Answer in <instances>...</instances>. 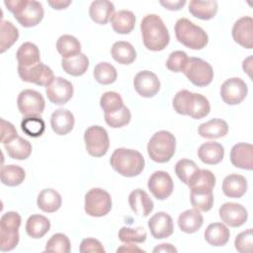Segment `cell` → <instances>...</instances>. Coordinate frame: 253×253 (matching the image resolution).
I'll use <instances>...</instances> for the list:
<instances>
[{
	"instance_id": "cell-11",
	"label": "cell",
	"mask_w": 253,
	"mask_h": 253,
	"mask_svg": "<svg viewBox=\"0 0 253 253\" xmlns=\"http://www.w3.org/2000/svg\"><path fill=\"white\" fill-rule=\"evenodd\" d=\"M18 74L20 78L25 82L45 87H47L54 79L53 71L51 68L42 62H40L29 68L18 66Z\"/></svg>"
},
{
	"instance_id": "cell-18",
	"label": "cell",
	"mask_w": 253,
	"mask_h": 253,
	"mask_svg": "<svg viewBox=\"0 0 253 253\" xmlns=\"http://www.w3.org/2000/svg\"><path fill=\"white\" fill-rule=\"evenodd\" d=\"M148 227L155 239H163L172 235L174 224L172 217L165 211H158L148 220Z\"/></svg>"
},
{
	"instance_id": "cell-56",
	"label": "cell",
	"mask_w": 253,
	"mask_h": 253,
	"mask_svg": "<svg viewBox=\"0 0 253 253\" xmlns=\"http://www.w3.org/2000/svg\"><path fill=\"white\" fill-rule=\"evenodd\" d=\"M153 252L154 253H157V252H175L176 253L177 249L170 243H162V244H159L158 246H156L153 249Z\"/></svg>"
},
{
	"instance_id": "cell-42",
	"label": "cell",
	"mask_w": 253,
	"mask_h": 253,
	"mask_svg": "<svg viewBox=\"0 0 253 253\" xmlns=\"http://www.w3.org/2000/svg\"><path fill=\"white\" fill-rule=\"evenodd\" d=\"M104 117L105 122L108 126H110L113 128H119L124 126H126L130 122L131 114L128 108H126V106L124 105L121 109L115 112L105 114Z\"/></svg>"
},
{
	"instance_id": "cell-40",
	"label": "cell",
	"mask_w": 253,
	"mask_h": 253,
	"mask_svg": "<svg viewBox=\"0 0 253 253\" xmlns=\"http://www.w3.org/2000/svg\"><path fill=\"white\" fill-rule=\"evenodd\" d=\"M190 201L194 209L200 211H209L213 205L212 191L191 190Z\"/></svg>"
},
{
	"instance_id": "cell-34",
	"label": "cell",
	"mask_w": 253,
	"mask_h": 253,
	"mask_svg": "<svg viewBox=\"0 0 253 253\" xmlns=\"http://www.w3.org/2000/svg\"><path fill=\"white\" fill-rule=\"evenodd\" d=\"M61 67L69 75L81 76L89 67V59L87 55L81 52L80 54L70 58H62Z\"/></svg>"
},
{
	"instance_id": "cell-46",
	"label": "cell",
	"mask_w": 253,
	"mask_h": 253,
	"mask_svg": "<svg viewBox=\"0 0 253 253\" xmlns=\"http://www.w3.org/2000/svg\"><path fill=\"white\" fill-rule=\"evenodd\" d=\"M71 249L69 238L63 233L53 234L45 244V252L69 253Z\"/></svg>"
},
{
	"instance_id": "cell-13",
	"label": "cell",
	"mask_w": 253,
	"mask_h": 253,
	"mask_svg": "<svg viewBox=\"0 0 253 253\" xmlns=\"http://www.w3.org/2000/svg\"><path fill=\"white\" fill-rule=\"evenodd\" d=\"M45 94L51 103L64 105L73 96V86L71 82L62 77H54L53 81L46 87Z\"/></svg>"
},
{
	"instance_id": "cell-38",
	"label": "cell",
	"mask_w": 253,
	"mask_h": 253,
	"mask_svg": "<svg viewBox=\"0 0 253 253\" xmlns=\"http://www.w3.org/2000/svg\"><path fill=\"white\" fill-rule=\"evenodd\" d=\"M1 182L9 187H15L22 184L26 178L25 170L18 165L10 164L1 167Z\"/></svg>"
},
{
	"instance_id": "cell-16",
	"label": "cell",
	"mask_w": 253,
	"mask_h": 253,
	"mask_svg": "<svg viewBox=\"0 0 253 253\" xmlns=\"http://www.w3.org/2000/svg\"><path fill=\"white\" fill-rule=\"evenodd\" d=\"M219 217L223 223L230 227H239L243 225L248 217L247 210L240 204L225 203L218 210Z\"/></svg>"
},
{
	"instance_id": "cell-45",
	"label": "cell",
	"mask_w": 253,
	"mask_h": 253,
	"mask_svg": "<svg viewBox=\"0 0 253 253\" xmlns=\"http://www.w3.org/2000/svg\"><path fill=\"white\" fill-rule=\"evenodd\" d=\"M199 170L197 164L190 159H181L175 165V173L178 178L186 185L189 184L195 173Z\"/></svg>"
},
{
	"instance_id": "cell-35",
	"label": "cell",
	"mask_w": 253,
	"mask_h": 253,
	"mask_svg": "<svg viewBox=\"0 0 253 253\" xmlns=\"http://www.w3.org/2000/svg\"><path fill=\"white\" fill-rule=\"evenodd\" d=\"M8 155L16 160H25L32 153V144L21 136H17L12 141L4 144Z\"/></svg>"
},
{
	"instance_id": "cell-57",
	"label": "cell",
	"mask_w": 253,
	"mask_h": 253,
	"mask_svg": "<svg viewBox=\"0 0 253 253\" xmlns=\"http://www.w3.org/2000/svg\"><path fill=\"white\" fill-rule=\"evenodd\" d=\"M47 3H48V5L51 6L53 9H55V10H61V9L67 8V7L71 4V1H62V0H58V1H48Z\"/></svg>"
},
{
	"instance_id": "cell-49",
	"label": "cell",
	"mask_w": 253,
	"mask_h": 253,
	"mask_svg": "<svg viewBox=\"0 0 253 253\" xmlns=\"http://www.w3.org/2000/svg\"><path fill=\"white\" fill-rule=\"evenodd\" d=\"M235 249L238 252L250 253L253 247V231L252 228H248L240 232L234 240Z\"/></svg>"
},
{
	"instance_id": "cell-10",
	"label": "cell",
	"mask_w": 253,
	"mask_h": 253,
	"mask_svg": "<svg viewBox=\"0 0 253 253\" xmlns=\"http://www.w3.org/2000/svg\"><path fill=\"white\" fill-rule=\"evenodd\" d=\"M19 112L25 117H39L42 114L45 106L42 95L32 89H25L20 92L17 99Z\"/></svg>"
},
{
	"instance_id": "cell-23",
	"label": "cell",
	"mask_w": 253,
	"mask_h": 253,
	"mask_svg": "<svg viewBox=\"0 0 253 253\" xmlns=\"http://www.w3.org/2000/svg\"><path fill=\"white\" fill-rule=\"evenodd\" d=\"M200 160L209 165H215L221 162L224 156L223 146L215 141H208L203 143L198 149Z\"/></svg>"
},
{
	"instance_id": "cell-19",
	"label": "cell",
	"mask_w": 253,
	"mask_h": 253,
	"mask_svg": "<svg viewBox=\"0 0 253 253\" xmlns=\"http://www.w3.org/2000/svg\"><path fill=\"white\" fill-rule=\"evenodd\" d=\"M230 161L233 166L243 169H253V146L250 143L239 142L232 146L230 150Z\"/></svg>"
},
{
	"instance_id": "cell-22",
	"label": "cell",
	"mask_w": 253,
	"mask_h": 253,
	"mask_svg": "<svg viewBox=\"0 0 253 253\" xmlns=\"http://www.w3.org/2000/svg\"><path fill=\"white\" fill-rule=\"evenodd\" d=\"M247 191V180L239 174H229L222 182V192L228 198L239 199Z\"/></svg>"
},
{
	"instance_id": "cell-37",
	"label": "cell",
	"mask_w": 253,
	"mask_h": 253,
	"mask_svg": "<svg viewBox=\"0 0 253 253\" xmlns=\"http://www.w3.org/2000/svg\"><path fill=\"white\" fill-rule=\"evenodd\" d=\"M214 185L215 176L211 171L207 169H199L188 184L190 190L201 191H212Z\"/></svg>"
},
{
	"instance_id": "cell-51",
	"label": "cell",
	"mask_w": 253,
	"mask_h": 253,
	"mask_svg": "<svg viewBox=\"0 0 253 253\" xmlns=\"http://www.w3.org/2000/svg\"><path fill=\"white\" fill-rule=\"evenodd\" d=\"M19 231H5L0 230V250H13L19 243Z\"/></svg>"
},
{
	"instance_id": "cell-33",
	"label": "cell",
	"mask_w": 253,
	"mask_h": 253,
	"mask_svg": "<svg viewBox=\"0 0 253 253\" xmlns=\"http://www.w3.org/2000/svg\"><path fill=\"white\" fill-rule=\"evenodd\" d=\"M112 57L121 64H130L136 58V51L134 47L127 42H116L111 48Z\"/></svg>"
},
{
	"instance_id": "cell-20",
	"label": "cell",
	"mask_w": 253,
	"mask_h": 253,
	"mask_svg": "<svg viewBox=\"0 0 253 253\" xmlns=\"http://www.w3.org/2000/svg\"><path fill=\"white\" fill-rule=\"evenodd\" d=\"M74 116L67 109H57L50 117L51 128L58 135H65L70 132L74 126Z\"/></svg>"
},
{
	"instance_id": "cell-27",
	"label": "cell",
	"mask_w": 253,
	"mask_h": 253,
	"mask_svg": "<svg viewBox=\"0 0 253 253\" xmlns=\"http://www.w3.org/2000/svg\"><path fill=\"white\" fill-rule=\"evenodd\" d=\"M204 223V217L200 211L196 209L187 210L178 216L179 228L185 233H194L198 231Z\"/></svg>"
},
{
	"instance_id": "cell-1",
	"label": "cell",
	"mask_w": 253,
	"mask_h": 253,
	"mask_svg": "<svg viewBox=\"0 0 253 253\" xmlns=\"http://www.w3.org/2000/svg\"><path fill=\"white\" fill-rule=\"evenodd\" d=\"M140 31L144 46L152 51L163 50L170 42L169 32L156 14H148L140 23Z\"/></svg>"
},
{
	"instance_id": "cell-43",
	"label": "cell",
	"mask_w": 253,
	"mask_h": 253,
	"mask_svg": "<svg viewBox=\"0 0 253 253\" xmlns=\"http://www.w3.org/2000/svg\"><path fill=\"white\" fill-rule=\"evenodd\" d=\"M21 128L27 135L39 137L43 133L45 124L41 117H25L21 123Z\"/></svg>"
},
{
	"instance_id": "cell-32",
	"label": "cell",
	"mask_w": 253,
	"mask_h": 253,
	"mask_svg": "<svg viewBox=\"0 0 253 253\" xmlns=\"http://www.w3.org/2000/svg\"><path fill=\"white\" fill-rule=\"evenodd\" d=\"M49 228L50 221L42 214H32L26 222V232L34 239L43 237L48 232Z\"/></svg>"
},
{
	"instance_id": "cell-29",
	"label": "cell",
	"mask_w": 253,
	"mask_h": 253,
	"mask_svg": "<svg viewBox=\"0 0 253 253\" xmlns=\"http://www.w3.org/2000/svg\"><path fill=\"white\" fill-rule=\"evenodd\" d=\"M113 30L121 35L129 34L135 26V16L131 11L120 10L111 18Z\"/></svg>"
},
{
	"instance_id": "cell-28",
	"label": "cell",
	"mask_w": 253,
	"mask_h": 253,
	"mask_svg": "<svg viewBox=\"0 0 253 253\" xmlns=\"http://www.w3.org/2000/svg\"><path fill=\"white\" fill-rule=\"evenodd\" d=\"M198 132L205 138H219L223 137L228 132V125L221 119H211L203 123L198 127Z\"/></svg>"
},
{
	"instance_id": "cell-3",
	"label": "cell",
	"mask_w": 253,
	"mask_h": 253,
	"mask_svg": "<svg viewBox=\"0 0 253 253\" xmlns=\"http://www.w3.org/2000/svg\"><path fill=\"white\" fill-rule=\"evenodd\" d=\"M111 166L124 177L139 175L144 168V158L141 153L134 149L117 148L110 159Z\"/></svg>"
},
{
	"instance_id": "cell-26",
	"label": "cell",
	"mask_w": 253,
	"mask_h": 253,
	"mask_svg": "<svg viewBox=\"0 0 253 253\" xmlns=\"http://www.w3.org/2000/svg\"><path fill=\"white\" fill-rule=\"evenodd\" d=\"M205 239L211 246H223L225 245L230 236L229 229L221 222H213L208 225L205 230Z\"/></svg>"
},
{
	"instance_id": "cell-6",
	"label": "cell",
	"mask_w": 253,
	"mask_h": 253,
	"mask_svg": "<svg viewBox=\"0 0 253 253\" xmlns=\"http://www.w3.org/2000/svg\"><path fill=\"white\" fill-rule=\"evenodd\" d=\"M176 150V138L174 134L167 130L155 132L147 143V153L149 157L157 163L168 162Z\"/></svg>"
},
{
	"instance_id": "cell-50",
	"label": "cell",
	"mask_w": 253,
	"mask_h": 253,
	"mask_svg": "<svg viewBox=\"0 0 253 253\" xmlns=\"http://www.w3.org/2000/svg\"><path fill=\"white\" fill-rule=\"evenodd\" d=\"M22 218L16 211H7L1 216L0 230L5 231H19Z\"/></svg>"
},
{
	"instance_id": "cell-41",
	"label": "cell",
	"mask_w": 253,
	"mask_h": 253,
	"mask_svg": "<svg viewBox=\"0 0 253 253\" xmlns=\"http://www.w3.org/2000/svg\"><path fill=\"white\" fill-rule=\"evenodd\" d=\"M93 76L95 80L103 85L112 84L117 80V70L116 68L109 62H100L98 63L94 70Z\"/></svg>"
},
{
	"instance_id": "cell-48",
	"label": "cell",
	"mask_w": 253,
	"mask_h": 253,
	"mask_svg": "<svg viewBox=\"0 0 253 253\" xmlns=\"http://www.w3.org/2000/svg\"><path fill=\"white\" fill-rule=\"evenodd\" d=\"M188 55L185 51L182 50H175L169 54L168 59L166 60V67L173 72H183L187 62H188Z\"/></svg>"
},
{
	"instance_id": "cell-8",
	"label": "cell",
	"mask_w": 253,
	"mask_h": 253,
	"mask_svg": "<svg viewBox=\"0 0 253 253\" xmlns=\"http://www.w3.org/2000/svg\"><path fill=\"white\" fill-rule=\"evenodd\" d=\"M183 73L190 82L198 87L208 86L213 79L211 65L199 57H190Z\"/></svg>"
},
{
	"instance_id": "cell-36",
	"label": "cell",
	"mask_w": 253,
	"mask_h": 253,
	"mask_svg": "<svg viewBox=\"0 0 253 253\" xmlns=\"http://www.w3.org/2000/svg\"><path fill=\"white\" fill-rule=\"evenodd\" d=\"M56 49L62 58H70L81 53V43L75 37L63 35L56 42Z\"/></svg>"
},
{
	"instance_id": "cell-2",
	"label": "cell",
	"mask_w": 253,
	"mask_h": 253,
	"mask_svg": "<svg viewBox=\"0 0 253 253\" xmlns=\"http://www.w3.org/2000/svg\"><path fill=\"white\" fill-rule=\"evenodd\" d=\"M174 110L184 116L200 120L207 117L211 111L209 100L202 94L188 90H180L173 98Z\"/></svg>"
},
{
	"instance_id": "cell-53",
	"label": "cell",
	"mask_w": 253,
	"mask_h": 253,
	"mask_svg": "<svg viewBox=\"0 0 253 253\" xmlns=\"http://www.w3.org/2000/svg\"><path fill=\"white\" fill-rule=\"evenodd\" d=\"M79 251L82 253L88 252H97V253H105V248L102 243L95 238H85L81 241Z\"/></svg>"
},
{
	"instance_id": "cell-21",
	"label": "cell",
	"mask_w": 253,
	"mask_h": 253,
	"mask_svg": "<svg viewBox=\"0 0 253 253\" xmlns=\"http://www.w3.org/2000/svg\"><path fill=\"white\" fill-rule=\"evenodd\" d=\"M128 205L134 213L143 216H147L154 208L152 200L142 189H135L129 194Z\"/></svg>"
},
{
	"instance_id": "cell-55",
	"label": "cell",
	"mask_w": 253,
	"mask_h": 253,
	"mask_svg": "<svg viewBox=\"0 0 253 253\" xmlns=\"http://www.w3.org/2000/svg\"><path fill=\"white\" fill-rule=\"evenodd\" d=\"M117 252H144L141 248L133 245L132 243H126L117 249Z\"/></svg>"
},
{
	"instance_id": "cell-15",
	"label": "cell",
	"mask_w": 253,
	"mask_h": 253,
	"mask_svg": "<svg viewBox=\"0 0 253 253\" xmlns=\"http://www.w3.org/2000/svg\"><path fill=\"white\" fill-rule=\"evenodd\" d=\"M133 87L141 97L151 98L160 90V81L155 73L149 70H142L134 76Z\"/></svg>"
},
{
	"instance_id": "cell-54",
	"label": "cell",
	"mask_w": 253,
	"mask_h": 253,
	"mask_svg": "<svg viewBox=\"0 0 253 253\" xmlns=\"http://www.w3.org/2000/svg\"><path fill=\"white\" fill-rule=\"evenodd\" d=\"M160 5H162L165 9L170 11H178L184 7L186 4L185 0H178V1H160Z\"/></svg>"
},
{
	"instance_id": "cell-7",
	"label": "cell",
	"mask_w": 253,
	"mask_h": 253,
	"mask_svg": "<svg viewBox=\"0 0 253 253\" xmlns=\"http://www.w3.org/2000/svg\"><path fill=\"white\" fill-rule=\"evenodd\" d=\"M112 209L111 195L101 188H93L85 195L84 210L88 215L101 217L110 212Z\"/></svg>"
},
{
	"instance_id": "cell-31",
	"label": "cell",
	"mask_w": 253,
	"mask_h": 253,
	"mask_svg": "<svg viewBox=\"0 0 253 253\" xmlns=\"http://www.w3.org/2000/svg\"><path fill=\"white\" fill-rule=\"evenodd\" d=\"M218 6L216 1H200L192 0L189 3V12L201 20H211L217 13Z\"/></svg>"
},
{
	"instance_id": "cell-52",
	"label": "cell",
	"mask_w": 253,
	"mask_h": 253,
	"mask_svg": "<svg viewBox=\"0 0 253 253\" xmlns=\"http://www.w3.org/2000/svg\"><path fill=\"white\" fill-rule=\"evenodd\" d=\"M18 136L15 126L10 123L1 119V142L7 144Z\"/></svg>"
},
{
	"instance_id": "cell-17",
	"label": "cell",
	"mask_w": 253,
	"mask_h": 253,
	"mask_svg": "<svg viewBox=\"0 0 253 253\" xmlns=\"http://www.w3.org/2000/svg\"><path fill=\"white\" fill-rule=\"evenodd\" d=\"M232 38L239 45L251 49L253 47V19L249 16L239 18L232 27Z\"/></svg>"
},
{
	"instance_id": "cell-4",
	"label": "cell",
	"mask_w": 253,
	"mask_h": 253,
	"mask_svg": "<svg viewBox=\"0 0 253 253\" xmlns=\"http://www.w3.org/2000/svg\"><path fill=\"white\" fill-rule=\"evenodd\" d=\"M4 5L25 28L37 26L43 18L42 5L35 0H5Z\"/></svg>"
},
{
	"instance_id": "cell-39",
	"label": "cell",
	"mask_w": 253,
	"mask_h": 253,
	"mask_svg": "<svg viewBox=\"0 0 253 253\" xmlns=\"http://www.w3.org/2000/svg\"><path fill=\"white\" fill-rule=\"evenodd\" d=\"M19 39L18 29L9 21L2 20L0 24V52H5Z\"/></svg>"
},
{
	"instance_id": "cell-47",
	"label": "cell",
	"mask_w": 253,
	"mask_h": 253,
	"mask_svg": "<svg viewBox=\"0 0 253 253\" xmlns=\"http://www.w3.org/2000/svg\"><path fill=\"white\" fill-rule=\"evenodd\" d=\"M100 106L105 114L112 113L121 109L124 106V101L119 93L114 91H108L101 96Z\"/></svg>"
},
{
	"instance_id": "cell-30",
	"label": "cell",
	"mask_w": 253,
	"mask_h": 253,
	"mask_svg": "<svg viewBox=\"0 0 253 253\" xmlns=\"http://www.w3.org/2000/svg\"><path fill=\"white\" fill-rule=\"evenodd\" d=\"M62 199L58 192L53 189H43L40 192L37 205L44 212H54L61 207Z\"/></svg>"
},
{
	"instance_id": "cell-44",
	"label": "cell",
	"mask_w": 253,
	"mask_h": 253,
	"mask_svg": "<svg viewBox=\"0 0 253 253\" xmlns=\"http://www.w3.org/2000/svg\"><path fill=\"white\" fill-rule=\"evenodd\" d=\"M118 236L119 239L124 243H142L146 240L147 233L141 226L136 228L123 226L119 230Z\"/></svg>"
},
{
	"instance_id": "cell-25",
	"label": "cell",
	"mask_w": 253,
	"mask_h": 253,
	"mask_svg": "<svg viewBox=\"0 0 253 253\" xmlns=\"http://www.w3.org/2000/svg\"><path fill=\"white\" fill-rule=\"evenodd\" d=\"M16 57L18 60V66L32 67L41 62V53L39 47L30 42H26L20 45L17 50Z\"/></svg>"
},
{
	"instance_id": "cell-5",
	"label": "cell",
	"mask_w": 253,
	"mask_h": 253,
	"mask_svg": "<svg viewBox=\"0 0 253 253\" xmlns=\"http://www.w3.org/2000/svg\"><path fill=\"white\" fill-rule=\"evenodd\" d=\"M174 30L178 42L191 49H202L208 44V34L187 18L179 19Z\"/></svg>"
},
{
	"instance_id": "cell-14",
	"label": "cell",
	"mask_w": 253,
	"mask_h": 253,
	"mask_svg": "<svg viewBox=\"0 0 253 253\" xmlns=\"http://www.w3.org/2000/svg\"><path fill=\"white\" fill-rule=\"evenodd\" d=\"M147 187L157 200L167 199L173 192L174 184L171 176L165 171H155L148 179Z\"/></svg>"
},
{
	"instance_id": "cell-24",
	"label": "cell",
	"mask_w": 253,
	"mask_h": 253,
	"mask_svg": "<svg viewBox=\"0 0 253 253\" xmlns=\"http://www.w3.org/2000/svg\"><path fill=\"white\" fill-rule=\"evenodd\" d=\"M115 14V6L107 0L93 1L89 7L90 18L97 24L106 25Z\"/></svg>"
},
{
	"instance_id": "cell-12",
	"label": "cell",
	"mask_w": 253,
	"mask_h": 253,
	"mask_svg": "<svg viewBox=\"0 0 253 253\" xmlns=\"http://www.w3.org/2000/svg\"><path fill=\"white\" fill-rule=\"evenodd\" d=\"M248 87L246 83L238 77L226 79L220 87V97L227 105H238L247 96Z\"/></svg>"
},
{
	"instance_id": "cell-58",
	"label": "cell",
	"mask_w": 253,
	"mask_h": 253,
	"mask_svg": "<svg viewBox=\"0 0 253 253\" xmlns=\"http://www.w3.org/2000/svg\"><path fill=\"white\" fill-rule=\"evenodd\" d=\"M251 60H252V57L249 56L247 57L246 59L243 60V63H242V68L244 70V72H246L250 77H251V71H252V63H251Z\"/></svg>"
},
{
	"instance_id": "cell-9",
	"label": "cell",
	"mask_w": 253,
	"mask_h": 253,
	"mask_svg": "<svg viewBox=\"0 0 253 253\" xmlns=\"http://www.w3.org/2000/svg\"><path fill=\"white\" fill-rule=\"evenodd\" d=\"M87 152L93 157H101L108 152L110 139L107 130L100 126H91L84 132Z\"/></svg>"
}]
</instances>
